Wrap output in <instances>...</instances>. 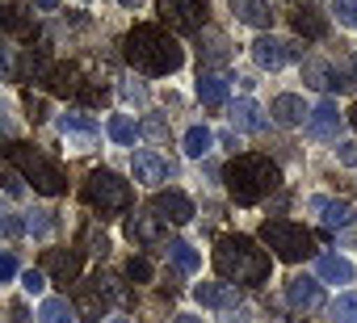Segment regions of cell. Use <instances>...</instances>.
<instances>
[{"label":"cell","instance_id":"cell-1","mask_svg":"<svg viewBox=\"0 0 357 323\" xmlns=\"http://www.w3.org/2000/svg\"><path fill=\"white\" fill-rule=\"evenodd\" d=\"M122 55L135 72L143 76H172L185 63V51L164 26H135L122 42Z\"/></svg>","mask_w":357,"mask_h":323},{"label":"cell","instance_id":"cell-2","mask_svg":"<svg viewBox=\"0 0 357 323\" xmlns=\"http://www.w3.org/2000/svg\"><path fill=\"white\" fill-rule=\"evenodd\" d=\"M223 185L240 206H257L261 198H269L282 185V173H278V164L269 155L244 151V155H231V164L223 168Z\"/></svg>","mask_w":357,"mask_h":323},{"label":"cell","instance_id":"cell-3","mask_svg":"<svg viewBox=\"0 0 357 323\" xmlns=\"http://www.w3.org/2000/svg\"><path fill=\"white\" fill-rule=\"evenodd\" d=\"M215 269L236 285H261L269 281V269H273V256L265 248H257V239L248 235H223L215 244Z\"/></svg>","mask_w":357,"mask_h":323},{"label":"cell","instance_id":"cell-4","mask_svg":"<svg viewBox=\"0 0 357 323\" xmlns=\"http://www.w3.org/2000/svg\"><path fill=\"white\" fill-rule=\"evenodd\" d=\"M9 159L22 168V177H26L43 198H59V194H68V177H63V168L55 164L51 155H43L38 147H30V143H13V147H9Z\"/></svg>","mask_w":357,"mask_h":323},{"label":"cell","instance_id":"cell-5","mask_svg":"<svg viewBox=\"0 0 357 323\" xmlns=\"http://www.w3.org/2000/svg\"><path fill=\"white\" fill-rule=\"evenodd\" d=\"M261 244H265L278 260H286V265H298V260H307V256L315 252L311 231H303V227L290 223V219H269V223L261 227Z\"/></svg>","mask_w":357,"mask_h":323},{"label":"cell","instance_id":"cell-6","mask_svg":"<svg viewBox=\"0 0 357 323\" xmlns=\"http://www.w3.org/2000/svg\"><path fill=\"white\" fill-rule=\"evenodd\" d=\"M84 202H89L93 210H101V219H105V214L130 210V202H135V189H130V181H122L118 173H109V168H97V173H89V181H84Z\"/></svg>","mask_w":357,"mask_h":323},{"label":"cell","instance_id":"cell-7","mask_svg":"<svg viewBox=\"0 0 357 323\" xmlns=\"http://www.w3.org/2000/svg\"><path fill=\"white\" fill-rule=\"evenodd\" d=\"M155 13L172 34H198L206 26L211 5L206 0H155Z\"/></svg>","mask_w":357,"mask_h":323},{"label":"cell","instance_id":"cell-8","mask_svg":"<svg viewBox=\"0 0 357 323\" xmlns=\"http://www.w3.org/2000/svg\"><path fill=\"white\" fill-rule=\"evenodd\" d=\"M122 298V290H118V277H109V273H97L84 290H80V298H76V323L84 319V323H97L101 315H105V306L109 302H118Z\"/></svg>","mask_w":357,"mask_h":323},{"label":"cell","instance_id":"cell-9","mask_svg":"<svg viewBox=\"0 0 357 323\" xmlns=\"http://www.w3.org/2000/svg\"><path fill=\"white\" fill-rule=\"evenodd\" d=\"M80 269H84V260L76 248H47V256H43V273L51 281H76Z\"/></svg>","mask_w":357,"mask_h":323},{"label":"cell","instance_id":"cell-10","mask_svg":"<svg viewBox=\"0 0 357 323\" xmlns=\"http://www.w3.org/2000/svg\"><path fill=\"white\" fill-rule=\"evenodd\" d=\"M151 214L160 219V223H190L194 219V202L185 198V194H176V189H168V194H155V202H151Z\"/></svg>","mask_w":357,"mask_h":323},{"label":"cell","instance_id":"cell-11","mask_svg":"<svg viewBox=\"0 0 357 323\" xmlns=\"http://www.w3.org/2000/svg\"><path fill=\"white\" fill-rule=\"evenodd\" d=\"M303 76H307V84L319 88V93H344V88H349V80L340 76V68L328 63V59H307V63H303Z\"/></svg>","mask_w":357,"mask_h":323},{"label":"cell","instance_id":"cell-12","mask_svg":"<svg viewBox=\"0 0 357 323\" xmlns=\"http://www.w3.org/2000/svg\"><path fill=\"white\" fill-rule=\"evenodd\" d=\"M168 173H172L168 159H160L155 151H135V159H130V177H135L139 185H151V189H155V185L168 181Z\"/></svg>","mask_w":357,"mask_h":323},{"label":"cell","instance_id":"cell-13","mask_svg":"<svg viewBox=\"0 0 357 323\" xmlns=\"http://www.w3.org/2000/svg\"><path fill=\"white\" fill-rule=\"evenodd\" d=\"M298 55V47H290V42H278V38H257L252 42V59H257V68H265V72H278L286 59H294Z\"/></svg>","mask_w":357,"mask_h":323},{"label":"cell","instance_id":"cell-14","mask_svg":"<svg viewBox=\"0 0 357 323\" xmlns=\"http://www.w3.org/2000/svg\"><path fill=\"white\" fill-rule=\"evenodd\" d=\"M59 130H63V139H72L80 151H89V147L101 139V126H97L93 118H84V113H59Z\"/></svg>","mask_w":357,"mask_h":323},{"label":"cell","instance_id":"cell-15","mask_svg":"<svg viewBox=\"0 0 357 323\" xmlns=\"http://www.w3.org/2000/svg\"><path fill=\"white\" fill-rule=\"evenodd\" d=\"M0 30L13 34V38H34V13L17 0H5L0 5Z\"/></svg>","mask_w":357,"mask_h":323},{"label":"cell","instance_id":"cell-16","mask_svg":"<svg viewBox=\"0 0 357 323\" xmlns=\"http://www.w3.org/2000/svg\"><path fill=\"white\" fill-rule=\"evenodd\" d=\"M286 298H290L294 310H319V306H324V285L311 281V277H294V281L286 285Z\"/></svg>","mask_w":357,"mask_h":323},{"label":"cell","instance_id":"cell-17","mask_svg":"<svg viewBox=\"0 0 357 323\" xmlns=\"http://www.w3.org/2000/svg\"><path fill=\"white\" fill-rule=\"evenodd\" d=\"M198 302L215 306V310H236L240 306V290L231 281H202L198 285Z\"/></svg>","mask_w":357,"mask_h":323},{"label":"cell","instance_id":"cell-18","mask_svg":"<svg viewBox=\"0 0 357 323\" xmlns=\"http://www.w3.org/2000/svg\"><path fill=\"white\" fill-rule=\"evenodd\" d=\"M307 130H311L315 139H336V134H340V113H336V105H332V101H319L315 109H307Z\"/></svg>","mask_w":357,"mask_h":323},{"label":"cell","instance_id":"cell-19","mask_svg":"<svg viewBox=\"0 0 357 323\" xmlns=\"http://www.w3.org/2000/svg\"><path fill=\"white\" fill-rule=\"evenodd\" d=\"M227 5L236 9V17L244 26H257V30L273 26V5H269V0H227Z\"/></svg>","mask_w":357,"mask_h":323},{"label":"cell","instance_id":"cell-20","mask_svg":"<svg viewBox=\"0 0 357 323\" xmlns=\"http://www.w3.org/2000/svg\"><path fill=\"white\" fill-rule=\"evenodd\" d=\"M198 101L211 109L227 105V76L223 72H198Z\"/></svg>","mask_w":357,"mask_h":323},{"label":"cell","instance_id":"cell-21","mask_svg":"<svg viewBox=\"0 0 357 323\" xmlns=\"http://www.w3.org/2000/svg\"><path fill=\"white\" fill-rule=\"evenodd\" d=\"M311 210L319 214V223H324L328 231H336V227H344V223L353 219L349 202H340V198H311Z\"/></svg>","mask_w":357,"mask_h":323},{"label":"cell","instance_id":"cell-22","mask_svg":"<svg viewBox=\"0 0 357 323\" xmlns=\"http://www.w3.org/2000/svg\"><path fill=\"white\" fill-rule=\"evenodd\" d=\"M160 231H164V223H160L151 210H135V214L126 219V235H130L135 244H155Z\"/></svg>","mask_w":357,"mask_h":323},{"label":"cell","instance_id":"cell-23","mask_svg":"<svg viewBox=\"0 0 357 323\" xmlns=\"http://www.w3.org/2000/svg\"><path fill=\"white\" fill-rule=\"evenodd\" d=\"M315 277H319V281H336V285H344V281H353V265H349L344 256L328 252V256L315 260Z\"/></svg>","mask_w":357,"mask_h":323},{"label":"cell","instance_id":"cell-24","mask_svg":"<svg viewBox=\"0 0 357 323\" xmlns=\"http://www.w3.org/2000/svg\"><path fill=\"white\" fill-rule=\"evenodd\" d=\"M282 126H298L303 118H307V105H303V97H294V93H282L278 101H273V109H269Z\"/></svg>","mask_w":357,"mask_h":323},{"label":"cell","instance_id":"cell-25","mask_svg":"<svg viewBox=\"0 0 357 323\" xmlns=\"http://www.w3.org/2000/svg\"><path fill=\"white\" fill-rule=\"evenodd\" d=\"M231 126H236V130H248V134H257V130L265 126V118H261L257 101H248V97H244V101H236V105H231Z\"/></svg>","mask_w":357,"mask_h":323},{"label":"cell","instance_id":"cell-26","mask_svg":"<svg viewBox=\"0 0 357 323\" xmlns=\"http://www.w3.org/2000/svg\"><path fill=\"white\" fill-rule=\"evenodd\" d=\"M38 323H76V310L68 298H47L38 310Z\"/></svg>","mask_w":357,"mask_h":323},{"label":"cell","instance_id":"cell-27","mask_svg":"<svg viewBox=\"0 0 357 323\" xmlns=\"http://www.w3.org/2000/svg\"><path fill=\"white\" fill-rule=\"evenodd\" d=\"M168 256H172V265L181 269V273H198V269H202V256H198L190 244H181V239L168 244Z\"/></svg>","mask_w":357,"mask_h":323},{"label":"cell","instance_id":"cell-28","mask_svg":"<svg viewBox=\"0 0 357 323\" xmlns=\"http://www.w3.org/2000/svg\"><path fill=\"white\" fill-rule=\"evenodd\" d=\"M211 143H215V134H211L206 126H190V130H185V155H190V159H202V155L211 151Z\"/></svg>","mask_w":357,"mask_h":323},{"label":"cell","instance_id":"cell-29","mask_svg":"<svg viewBox=\"0 0 357 323\" xmlns=\"http://www.w3.org/2000/svg\"><path fill=\"white\" fill-rule=\"evenodd\" d=\"M105 130H109V139H114V143H122V147H130V143H135V134H139V126H135L126 113H114Z\"/></svg>","mask_w":357,"mask_h":323},{"label":"cell","instance_id":"cell-30","mask_svg":"<svg viewBox=\"0 0 357 323\" xmlns=\"http://www.w3.org/2000/svg\"><path fill=\"white\" fill-rule=\"evenodd\" d=\"M294 30L307 34V38H324V22H319L311 9H298V13H294Z\"/></svg>","mask_w":357,"mask_h":323},{"label":"cell","instance_id":"cell-31","mask_svg":"<svg viewBox=\"0 0 357 323\" xmlns=\"http://www.w3.org/2000/svg\"><path fill=\"white\" fill-rule=\"evenodd\" d=\"M332 319L336 323H357V294H340L332 302Z\"/></svg>","mask_w":357,"mask_h":323},{"label":"cell","instance_id":"cell-32","mask_svg":"<svg viewBox=\"0 0 357 323\" xmlns=\"http://www.w3.org/2000/svg\"><path fill=\"white\" fill-rule=\"evenodd\" d=\"M80 244H84V252H97V256H105V252H109V239H105V231L97 235V227H93V223L80 231Z\"/></svg>","mask_w":357,"mask_h":323},{"label":"cell","instance_id":"cell-33","mask_svg":"<svg viewBox=\"0 0 357 323\" xmlns=\"http://www.w3.org/2000/svg\"><path fill=\"white\" fill-rule=\"evenodd\" d=\"M332 13H336V22H340V26L357 30V0H332Z\"/></svg>","mask_w":357,"mask_h":323},{"label":"cell","instance_id":"cell-34","mask_svg":"<svg viewBox=\"0 0 357 323\" xmlns=\"http://www.w3.org/2000/svg\"><path fill=\"white\" fill-rule=\"evenodd\" d=\"M22 290H26V294H43V290H47V273H43V269H26V273H22Z\"/></svg>","mask_w":357,"mask_h":323},{"label":"cell","instance_id":"cell-35","mask_svg":"<svg viewBox=\"0 0 357 323\" xmlns=\"http://www.w3.org/2000/svg\"><path fill=\"white\" fill-rule=\"evenodd\" d=\"M126 277H130V281H151V260H143V256H130V265H126Z\"/></svg>","mask_w":357,"mask_h":323},{"label":"cell","instance_id":"cell-36","mask_svg":"<svg viewBox=\"0 0 357 323\" xmlns=\"http://www.w3.org/2000/svg\"><path fill=\"white\" fill-rule=\"evenodd\" d=\"M22 269H17V256L13 252H0V281H13Z\"/></svg>","mask_w":357,"mask_h":323},{"label":"cell","instance_id":"cell-37","mask_svg":"<svg viewBox=\"0 0 357 323\" xmlns=\"http://www.w3.org/2000/svg\"><path fill=\"white\" fill-rule=\"evenodd\" d=\"M26 109H30V122H43V118H47V113H43L47 105H43L38 97H26Z\"/></svg>","mask_w":357,"mask_h":323},{"label":"cell","instance_id":"cell-38","mask_svg":"<svg viewBox=\"0 0 357 323\" xmlns=\"http://www.w3.org/2000/svg\"><path fill=\"white\" fill-rule=\"evenodd\" d=\"M26 227H30V231H38V235H47V231H51V219H47V214H38V219L30 214V223H26Z\"/></svg>","mask_w":357,"mask_h":323},{"label":"cell","instance_id":"cell-39","mask_svg":"<svg viewBox=\"0 0 357 323\" xmlns=\"http://www.w3.org/2000/svg\"><path fill=\"white\" fill-rule=\"evenodd\" d=\"M340 159H344V164H353V168H357V143H344V147H340Z\"/></svg>","mask_w":357,"mask_h":323},{"label":"cell","instance_id":"cell-40","mask_svg":"<svg viewBox=\"0 0 357 323\" xmlns=\"http://www.w3.org/2000/svg\"><path fill=\"white\" fill-rule=\"evenodd\" d=\"M126 97H130V101H143L147 93H143V84H126Z\"/></svg>","mask_w":357,"mask_h":323},{"label":"cell","instance_id":"cell-41","mask_svg":"<svg viewBox=\"0 0 357 323\" xmlns=\"http://www.w3.org/2000/svg\"><path fill=\"white\" fill-rule=\"evenodd\" d=\"M0 231H5V235H13V231H17V223H13L9 214H0Z\"/></svg>","mask_w":357,"mask_h":323},{"label":"cell","instance_id":"cell-42","mask_svg":"<svg viewBox=\"0 0 357 323\" xmlns=\"http://www.w3.org/2000/svg\"><path fill=\"white\" fill-rule=\"evenodd\" d=\"M9 315H13V323H26V306H13Z\"/></svg>","mask_w":357,"mask_h":323},{"label":"cell","instance_id":"cell-43","mask_svg":"<svg viewBox=\"0 0 357 323\" xmlns=\"http://www.w3.org/2000/svg\"><path fill=\"white\" fill-rule=\"evenodd\" d=\"M176 323H202L198 315H176Z\"/></svg>","mask_w":357,"mask_h":323},{"label":"cell","instance_id":"cell-44","mask_svg":"<svg viewBox=\"0 0 357 323\" xmlns=\"http://www.w3.org/2000/svg\"><path fill=\"white\" fill-rule=\"evenodd\" d=\"M34 5H38V9H55V5H59V0H34Z\"/></svg>","mask_w":357,"mask_h":323},{"label":"cell","instance_id":"cell-45","mask_svg":"<svg viewBox=\"0 0 357 323\" xmlns=\"http://www.w3.org/2000/svg\"><path fill=\"white\" fill-rule=\"evenodd\" d=\"M227 323H248V319L244 315H227Z\"/></svg>","mask_w":357,"mask_h":323},{"label":"cell","instance_id":"cell-46","mask_svg":"<svg viewBox=\"0 0 357 323\" xmlns=\"http://www.w3.org/2000/svg\"><path fill=\"white\" fill-rule=\"evenodd\" d=\"M349 122H353V126H357V105H353V109H349Z\"/></svg>","mask_w":357,"mask_h":323},{"label":"cell","instance_id":"cell-47","mask_svg":"<svg viewBox=\"0 0 357 323\" xmlns=\"http://www.w3.org/2000/svg\"><path fill=\"white\" fill-rule=\"evenodd\" d=\"M122 5H139V0H122Z\"/></svg>","mask_w":357,"mask_h":323},{"label":"cell","instance_id":"cell-48","mask_svg":"<svg viewBox=\"0 0 357 323\" xmlns=\"http://www.w3.org/2000/svg\"><path fill=\"white\" fill-rule=\"evenodd\" d=\"M114 323H126V319H114Z\"/></svg>","mask_w":357,"mask_h":323}]
</instances>
